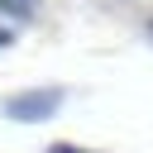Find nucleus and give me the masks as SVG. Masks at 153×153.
Listing matches in <instances>:
<instances>
[{
	"instance_id": "nucleus-1",
	"label": "nucleus",
	"mask_w": 153,
	"mask_h": 153,
	"mask_svg": "<svg viewBox=\"0 0 153 153\" xmlns=\"http://www.w3.org/2000/svg\"><path fill=\"white\" fill-rule=\"evenodd\" d=\"M57 105H62V91H57V86H38V91L10 96V100H5V115L19 120V124H38V120L57 115Z\"/></svg>"
},
{
	"instance_id": "nucleus-2",
	"label": "nucleus",
	"mask_w": 153,
	"mask_h": 153,
	"mask_svg": "<svg viewBox=\"0 0 153 153\" xmlns=\"http://www.w3.org/2000/svg\"><path fill=\"white\" fill-rule=\"evenodd\" d=\"M29 10H33L29 0H0V14H5V19H24Z\"/></svg>"
},
{
	"instance_id": "nucleus-3",
	"label": "nucleus",
	"mask_w": 153,
	"mask_h": 153,
	"mask_svg": "<svg viewBox=\"0 0 153 153\" xmlns=\"http://www.w3.org/2000/svg\"><path fill=\"white\" fill-rule=\"evenodd\" d=\"M10 43H14V29H10V24H0V48H10Z\"/></svg>"
},
{
	"instance_id": "nucleus-4",
	"label": "nucleus",
	"mask_w": 153,
	"mask_h": 153,
	"mask_svg": "<svg viewBox=\"0 0 153 153\" xmlns=\"http://www.w3.org/2000/svg\"><path fill=\"white\" fill-rule=\"evenodd\" d=\"M48 153H81V148H76V143H53Z\"/></svg>"
},
{
	"instance_id": "nucleus-5",
	"label": "nucleus",
	"mask_w": 153,
	"mask_h": 153,
	"mask_svg": "<svg viewBox=\"0 0 153 153\" xmlns=\"http://www.w3.org/2000/svg\"><path fill=\"white\" fill-rule=\"evenodd\" d=\"M29 5H33V0H29Z\"/></svg>"
}]
</instances>
